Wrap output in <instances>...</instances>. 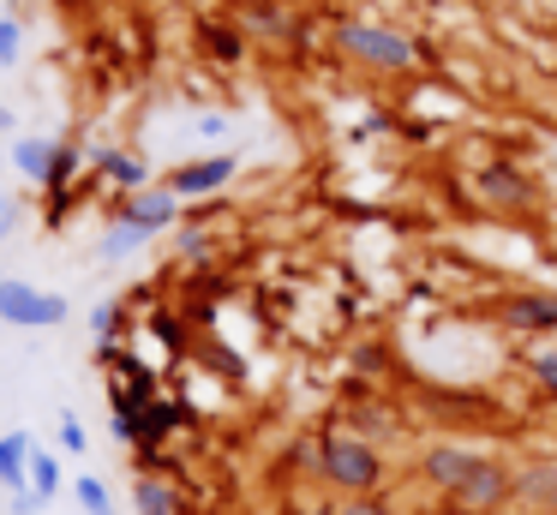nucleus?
Returning a JSON list of instances; mask_svg holds the SVG:
<instances>
[{"mask_svg": "<svg viewBox=\"0 0 557 515\" xmlns=\"http://www.w3.org/2000/svg\"><path fill=\"white\" fill-rule=\"evenodd\" d=\"M312 443H318V467H312V474L324 479L336 498H384L389 462H384V450H377V443L354 438L342 419H336V426H324Z\"/></svg>", "mask_w": 557, "mask_h": 515, "instance_id": "f257e3e1", "label": "nucleus"}, {"mask_svg": "<svg viewBox=\"0 0 557 515\" xmlns=\"http://www.w3.org/2000/svg\"><path fill=\"white\" fill-rule=\"evenodd\" d=\"M336 48L366 72H384V78H408V72H425V42L401 24H384V19H342L336 24Z\"/></svg>", "mask_w": 557, "mask_h": 515, "instance_id": "f03ea898", "label": "nucleus"}, {"mask_svg": "<svg viewBox=\"0 0 557 515\" xmlns=\"http://www.w3.org/2000/svg\"><path fill=\"white\" fill-rule=\"evenodd\" d=\"M509 498H516V467H509L504 455H473L461 486L449 491V510L456 515H497Z\"/></svg>", "mask_w": 557, "mask_h": 515, "instance_id": "7ed1b4c3", "label": "nucleus"}, {"mask_svg": "<svg viewBox=\"0 0 557 515\" xmlns=\"http://www.w3.org/2000/svg\"><path fill=\"white\" fill-rule=\"evenodd\" d=\"M66 318H73V306H66V294H54V287L18 282V275L0 282V323H13V330H61Z\"/></svg>", "mask_w": 557, "mask_h": 515, "instance_id": "20e7f679", "label": "nucleus"}, {"mask_svg": "<svg viewBox=\"0 0 557 515\" xmlns=\"http://www.w3.org/2000/svg\"><path fill=\"white\" fill-rule=\"evenodd\" d=\"M497 330L521 342H557V294L552 287H509L497 299Z\"/></svg>", "mask_w": 557, "mask_h": 515, "instance_id": "39448f33", "label": "nucleus"}, {"mask_svg": "<svg viewBox=\"0 0 557 515\" xmlns=\"http://www.w3.org/2000/svg\"><path fill=\"white\" fill-rule=\"evenodd\" d=\"M234 174H240V156H234V150H216V156H193V162H174L162 186H169L181 204H198V198H216L222 186H234Z\"/></svg>", "mask_w": 557, "mask_h": 515, "instance_id": "423d86ee", "label": "nucleus"}, {"mask_svg": "<svg viewBox=\"0 0 557 515\" xmlns=\"http://www.w3.org/2000/svg\"><path fill=\"white\" fill-rule=\"evenodd\" d=\"M114 222L133 228V234H145V240H157V234H169V228H181V198L157 180V186H145V192L114 198Z\"/></svg>", "mask_w": 557, "mask_h": 515, "instance_id": "0eeeda50", "label": "nucleus"}, {"mask_svg": "<svg viewBox=\"0 0 557 515\" xmlns=\"http://www.w3.org/2000/svg\"><path fill=\"white\" fill-rule=\"evenodd\" d=\"M473 186H480V198L492 204V210H504V216H528L533 204H540L533 174H528V168H516V162H485L480 174H473Z\"/></svg>", "mask_w": 557, "mask_h": 515, "instance_id": "6e6552de", "label": "nucleus"}, {"mask_svg": "<svg viewBox=\"0 0 557 515\" xmlns=\"http://www.w3.org/2000/svg\"><path fill=\"white\" fill-rule=\"evenodd\" d=\"M473 455H480V450H468V443H456V438H437V443H425V450H420V479L449 498V491L461 486V474L473 467Z\"/></svg>", "mask_w": 557, "mask_h": 515, "instance_id": "1a4fd4ad", "label": "nucleus"}, {"mask_svg": "<svg viewBox=\"0 0 557 515\" xmlns=\"http://www.w3.org/2000/svg\"><path fill=\"white\" fill-rule=\"evenodd\" d=\"M90 168H97L102 186H114V198L157 186V180H150V162H145L138 150H126V144H109V150H97V156H90Z\"/></svg>", "mask_w": 557, "mask_h": 515, "instance_id": "9d476101", "label": "nucleus"}, {"mask_svg": "<svg viewBox=\"0 0 557 515\" xmlns=\"http://www.w3.org/2000/svg\"><path fill=\"white\" fill-rule=\"evenodd\" d=\"M240 30L252 42H300V19L282 0H240Z\"/></svg>", "mask_w": 557, "mask_h": 515, "instance_id": "9b49d317", "label": "nucleus"}, {"mask_svg": "<svg viewBox=\"0 0 557 515\" xmlns=\"http://www.w3.org/2000/svg\"><path fill=\"white\" fill-rule=\"evenodd\" d=\"M342 426H348L354 438H366V443H377V450H384V443L401 431V419H396V407L377 402V395H354L348 414H342Z\"/></svg>", "mask_w": 557, "mask_h": 515, "instance_id": "f8f14e48", "label": "nucleus"}, {"mask_svg": "<svg viewBox=\"0 0 557 515\" xmlns=\"http://www.w3.org/2000/svg\"><path fill=\"white\" fill-rule=\"evenodd\" d=\"M516 503L533 515H557V467L552 462H521L516 467Z\"/></svg>", "mask_w": 557, "mask_h": 515, "instance_id": "ddd939ff", "label": "nucleus"}, {"mask_svg": "<svg viewBox=\"0 0 557 515\" xmlns=\"http://www.w3.org/2000/svg\"><path fill=\"white\" fill-rule=\"evenodd\" d=\"M54 156H61V138H37V132H25V138H13V168L30 180V186H49L54 174Z\"/></svg>", "mask_w": 557, "mask_h": 515, "instance_id": "4468645a", "label": "nucleus"}, {"mask_svg": "<svg viewBox=\"0 0 557 515\" xmlns=\"http://www.w3.org/2000/svg\"><path fill=\"white\" fill-rule=\"evenodd\" d=\"M198 42H205L210 60H222V66H240L252 36L240 30V19H205V24H198Z\"/></svg>", "mask_w": 557, "mask_h": 515, "instance_id": "2eb2a0df", "label": "nucleus"}, {"mask_svg": "<svg viewBox=\"0 0 557 515\" xmlns=\"http://www.w3.org/2000/svg\"><path fill=\"white\" fill-rule=\"evenodd\" d=\"M30 450H37L30 431H7V438H0V491H7V498L30 486Z\"/></svg>", "mask_w": 557, "mask_h": 515, "instance_id": "dca6fc26", "label": "nucleus"}, {"mask_svg": "<svg viewBox=\"0 0 557 515\" xmlns=\"http://www.w3.org/2000/svg\"><path fill=\"white\" fill-rule=\"evenodd\" d=\"M181 426H186V407L169 402V395H157V402H150V414H145V455H157Z\"/></svg>", "mask_w": 557, "mask_h": 515, "instance_id": "f3484780", "label": "nucleus"}, {"mask_svg": "<svg viewBox=\"0 0 557 515\" xmlns=\"http://www.w3.org/2000/svg\"><path fill=\"white\" fill-rule=\"evenodd\" d=\"M133 498H138V515H186V503L174 498V486H169V479H157V474H138Z\"/></svg>", "mask_w": 557, "mask_h": 515, "instance_id": "a211bd4d", "label": "nucleus"}, {"mask_svg": "<svg viewBox=\"0 0 557 515\" xmlns=\"http://www.w3.org/2000/svg\"><path fill=\"white\" fill-rule=\"evenodd\" d=\"M90 335H97V359L121 354V299H102V306L90 311Z\"/></svg>", "mask_w": 557, "mask_h": 515, "instance_id": "6ab92c4d", "label": "nucleus"}, {"mask_svg": "<svg viewBox=\"0 0 557 515\" xmlns=\"http://www.w3.org/2000/svg\"><path fill=\"white\" fill-rule=\"evenodd\" d=\"M61 486H66V479H61V455L37 443V450H30V491H37L42 503H54V498H61Z\"/></svg>", "mask_w": 557, "mask_h": 515, "instance_id": "aec40b11", "label": "nucleus"}, {"mask_svg": "<svg viewBox=\"0 0 557 515\" xmlns=\"http://www.w3.org/2000/svg\"><path fill=\"white\" fill-rule=\"evenodd\" d=\"M210 246H216V234H210L205 222H181V228H174V258H181V263H205Z\"/></svg>", "mask_w": 557, "mask_h": 515, "instance_id": "412c9836", "label": "nucleus"}, {"mask_svg": "<svg viewBox=\"0 0 557 515\" xmlns=\"http://www.w3.org/2000/svg\"><path fill=\"white\" fill-rule=\"evenodd\" d=\"M73 498H78V510H85V515H121V510H114V491L102 486L97 474H78L73 479Z\"/></svg>", "mask_w": 557, "mask_h": 515, "instance_id": "4be33fe9", "label": "nucleus"}, {"mask_svg": "<svg viewBox=\"0 0 557 515\" xmlns=\"http://www.w3.org/2000/svg\"><path fill=\"white\" fill-rule=\"evenodd\" d=\"M54 443H61V455H85L90 450V431H85V419H78L73 407H61V419H54Z\"/></svg>", "mask_w": 557, "mask_h": 515, "instance_id": "5701e85b", "label": "nucleus"}, {"mask_svg": "<svg viewBox=\"0 0 557 515\" xmlns=\"http://www.w3.org/2000/svg\"><path fill=\"white\" fill-rule=\"evenodd\" d=\"M528 378L540 383L545 395H557V342H540V347L528 354Z\"/></svg>", "mask_w": 557, "mask_h": 515, "instance_id": "b1692460", "label": "nucleus"}, {"mask_svg": "<svg viewBox=\"0 0 557 515\" xmlns=\"http://www.w3.org/2000/svg\"><path fill=\"white\" fill-rule=\"evenodd\" d=\"M138 246H145V234H133V228H121V222H109V234L97 240V252H102V258H109V263L133 258Z\"/></svg>", "mask_w": 557, "mask_h": 515, "instance_id": "393cba45", "label": "nucleus"}, {"mask_svg": "<svg viewBox=\"0 0 557 515\" xmlns=\"http://www.w3.org/2000/svg\"><path fill=\"white\" fill-rule=\"evenodd\" d=\"M18 60H25V24L0 12V66H18Z\"/></svg>", "mask_w": 557, "mask_h": 515, "instance_id": "a878e982", "label": "nucleus"}, {"mask_svg": "<svg viewBox=\"0 0 557 515\" xmlns=\"http://www.w3.org/2000/svg\"><path fill=\"white\" fill-rule=\"evenodd\" d=\"M336 515H389L384 498H336Z\"/></svg>", "mask_w": 557, "mask_h": 515, "instance_id": "bb28decb", "label": "nucleus"}, {"mask_svg": "<svg viewBox=\"0 0 557 515\" xmlns=\"http://www.w3.org/2000/svg\"><path fill=\"white\" fill-rule=\"evenodd\" d=\"M18 216H25V210H18V198H13V192H7V186H0V240H13Z\"/></svg>", "mask_w": 557, "mask_h": 515, "instance_id": "cd10ccee", "label": "nucleus"}, {"mask_svg": "<svg viewBox=\"0 0 557 515\" xmlns=\"http://www.w3.org/2000/svg\"><path fill=\"white\" fill-rule=\"evenodd\" d=\"M42 510H49V503H42L30 486H25V491H13V515H42Z\"/></svg>", "mask_w": 557, "mask_h": 515, "instance_id": "c85d7f7f", "label": "nucleus"}, {"mask_svg": "<svg viewBox=\"0 0 557 515\" xmlns=\"http://www.w3.org/2000/svg\"><path fill=\"white\" fill-rule=\"evenodd\" d=\"M198 132H205V138H228V120H222V114H205V120H198Z\"/></svg>", "mask_w": 557, "mask_h": 515, "instance_id": "c756f323", "label": "nucleus"}, {"mask_svg": "<svg viewBox=\"0 0 557 515\" xmlns=\"http://www.w3.org/2000/svg\"><path fill=\"white\" fill-rule=\"evenodd\" d=\"M13 126H18V114H13L7 102H0V132H13Z\"/></svg>", "mask_w": 557, "mask_h": 515, "instance_id": "7c9ffc66", "label": "nucleus"}, {"mask_svg": "<svg viewBox=\"0 0 557 515\" xmlns=\"http://www.w3.org/2000/svg\"><path fill=\"white\" fill-rule=\"evenodd\" d=\"M306 515H336V503H306Z\"/></svg>", "mask_w": 557, "mask_h": 515, "instance_id": "2f4dec72", "label": "nucleus"}, {"mask_svg": "<svg viewBox=\"0 0 557 515\" xmlns=\"http://www.w3.org/2000/svg\"><path fill=\"white\" fill-rule=\"evenodd\" d=\"M545 462H552V467H557V450H552V455H545Z\"/></svg>", "mask_w": 557, "mask_h": 515, "instance_id": "473e14b6", "label": "nucleus"}, {"mask_svg": "<svg viewBox=\"0 0 557 515\" xmlns=\"http://www.w3.org/2000/svg\"><path fill=\"white\" fill-rule=\"evenodd\" d=\"M0 282H7V270H0Z\"/></svg>", "mask_w": 557, "mask_h": 515, "instance_id": "72a5a7b5", "label": "nucleus"}]
</instances>
